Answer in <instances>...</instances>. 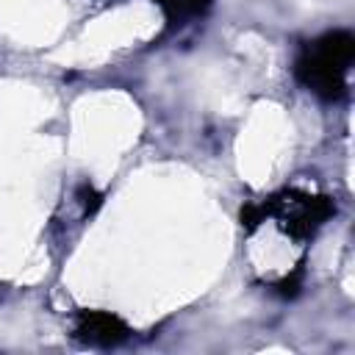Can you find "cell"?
Here are the masks:
<instances>
[{"instance_id": "277c9868", "label": "cell", "mask_w": 355, "mask_h": 355, "mask_svg": "<svg viewBox=\"0 0 355 355\" xmlns=\"http://www.w3.org/2000/svg\"><path fill=\"white\" fill-rule=\"evenodd\" d=\"M155 3L164 8L169 25H180V22L200 17L211 8V0H155Z\"/></svg>"}, {"instance_id": "8992f818", "label": "cell", "mask_w": 355, "mask_h": 355, "mask_svg": "<svg viewBox=\"0 0 355 355\" xmlns=\"http://www.w3.org/2000/svg\"><path fill=\"white\" fill-rule=\"evenodd\" d=\"M300 286H302V263H300L291 275H286L283 280H277V283H275V291H277L280 297H294V294L300 291Z\"/></svg>"}, {"instance_id": "7a4b0ae2", "label": "cell", "mask_w": 355, "mask_h": 355, "mask_svg": "<svg viewBox=\"0 0 355 355\" xmlns=\"http://www.w3.org/2000/svg\"><path fill=\"white\" fill-rule=\"evenodd\" d=\"M266 219H275L277 227L297 239L311 241L319 227L336 214V202L327 194H313L305 189H283L263 200Z\"/></svg>"}, {"instance_id": "3957f363", "label": "cell", "mask_w": 355, "mask_h": 355, "mask_svg": "<svg viewBox=\"0 0 355 355\" xmlns=\"http://www.w3.org/2000/svg\"><path fill=\"white\" fill-rule=\"evenodd\" d=\"M72 336L89 347H119L128 341L130 327L108 311H78Z\"/></svg>"}, {"instance_id": "5b68a950", "label": "cell", "mask_w": 355, "mask_h": 355, "mask_svg": "<svg viewBox=\"0 0 355 355\" xmlns=\"http://www.w3.org/2000/svg\"><path fill=\"white\" fill-rule=\"evenodd\" d=\"M100 202H103V197H100V191H97L92 183H80V186H78V205H80L83 216L94 214V211L100 208Z\"/></svg>"}, {"instance_id": "6da1fadb", "label": "cell", "mask_w": 355, "mask_h": 355, "mask_svg": "<svg viewBox=\"0 0 355 355\" xmlns=\"http://www.w3.org/2000/svg\"><path fill=\"white\" fill-rule=\"evenodd\" d=\"M355 58V39L349 31H330L302 47L294 64L297 80L324 97V100H338L347 92V72Z\"/></svg>"}]
</instances>
